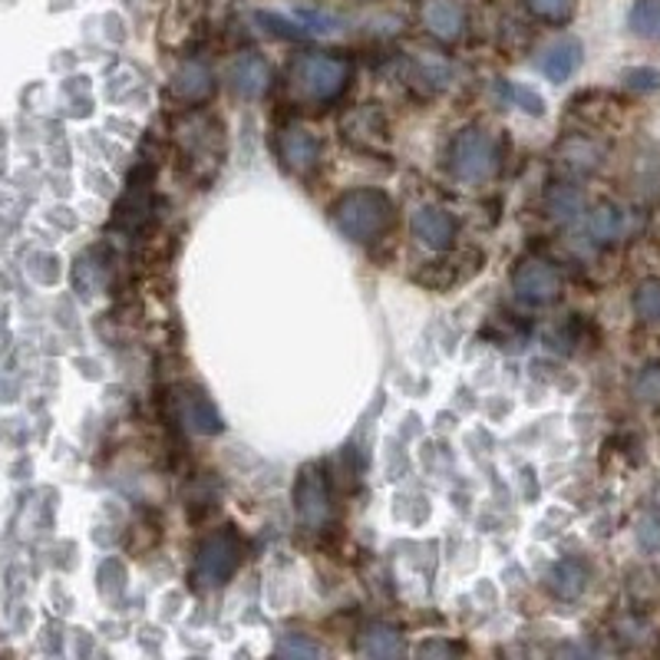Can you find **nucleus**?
Wrapping results in <instances>:
<instances>
[{
  "instance_id": "27",
  "label": "nucleus",
  "mask_w": 660,
  "mask_h": 660,
  "mask_svg": "<svg viewBox=\"0 0 660 660\" xmlns=\"http://www.w3.org/2000/svg\"><path fill=\"white\" fill-rule=\"evenodd\" d=\"M638 535H641V545H645V548L658 552L660 548V518H648V522H641Z\"/></svg>"
},
{
  "instance_id": "4",
  "label": "nucleus",
  "mask_w": 660,
  "mask_h": 660,
  "mask_svg": "<svg viewBox=\"0 0 660 660\" xmlns=\"http://www.w3.org/2000/svg\"><path fill=\"white\" fill-rule=\"evenodd\" d=\"M241 562V538L231 528H221L216 535H209L199 552H196V565H192V582L199 588H216L224 585L234 568Z\"/></svg>"
},
{
  "instance_id": "14",
  "label": "nucleus",
  "mask_w": 660,
  "mask_h": 660,
  "mask_svg": "<svg viewBox=\"0 0 660 660\" xmlns=\"http://www.w3.org/2000/svg\"><path fill=\"white\" fill-rule=\"evenodd\" d=\"M548 585H552V591H555L562 601H575V598L588 588V568H585L582 562H575V558H565V562H558V565L552 568Z\"/></svg>"
},
{
  "instance_id": "13",
  "label": "nucleus",
  "mask_w": 660,
  "mask_h": 660,
  "mask_svg": "<svg viewBox=\"0 0 660 660\" xmlns=\"http://www.w3.org/2000/svg\"><path fill=\"white\" fill-rule=\"evenodd\" d=\"M423 20H427L430 33H437L440 40H455L465 27L462 7L452 3V0H430L427 10H423Z\"/></svg>"
},
{
  "instance_id": "8",
  "label": "nucleus",
  "mask_w": 660,
  "mask_h": 660,
  "mask_svg": "<svg viewBox=\"0 0 660 660\" xmlns=\"http://www.w3.org/2000/svg\"><path fill=\"white\" fill-rule=\"evenodd\" d=\"M228 83L241 99H258V96H264V90L271 83V66L258 53H241L228 66Z\"/></svg>"
},
{
  "instance_id": "18",
  "label": "nucleus",
  "mask_w": 660,
  "mask_h": 660,
  "mask_svg": "<svg viewBox=\"0 0 660 660\" xmlns=\"http://www.w3.org/2000/svg\"><path fill=\"white\" fill-rule=\"evenodd\" d=\"M495 96H499L502 103H512V106H518V109L532 113V116H538V113L545 109L542 96H538L535 90L522 86V83H509V80H499V83H495Z\"/></svg>"
},
{
  "instance_id": "23",
  "label": "nucleus",
  "mask_w": 660,
  "mask_h": 660,
  "mask_svg": "<svg viewBox=\"0 0 660 660\" xmlns=\"http://www.w3.org/2000/svg\"><path fill=\"white\" fill-rule=\"evenodd\" d=\"M277 654H281V658H321L324 651H321L317 645L297 638V635H287V638L277 645Z\"/></svg>"
},
{
  "instance_id": "16",
  "label": "nucleus",
  "mask_w": 660,
  "mask_h": 660,
  "mask_svg": "<svg viewBox=\"0 0 660 660\" xmlns=\"http://www.w3.org/2000/svg\"><path fill=\"white\" fill-rule=\"evenodd\" d=\"M588 228L598 241H618L628 231V212L618 209V206H601V209L591 212Z\"/></svg>"
},
{
  "instance_id": "7",
  "label": "nucleus",
  "mask_w": 660,
  "mask_h": 660,
  "mask_svg": "<svg viewBox=\"0 0 660 660\" xmlns=\"http://www.w3.org/2000/svg\"><path fill=\"white\" fill-rule=\"evenodd\" d=\"M512 287H515V297L525 301V304H548L558 297L562 291V274L542 261V258H528L515 268L512 274Z\"/></svg>"
},
{
  "instance_id": "3",
  "label": "nucleus",
  "mask_w": 660,
  "mask_h": 660,
  "mask_svg": "<svg viewBox=\"0 0 660 660\" xmlns=\"http://www.w3.org/2000/svg\"><path fill=\"white\" fill-rule=\"evenodd\" d=\"M499 166L495 139L485 129H462L452 143V176L465 186H479L492 179Z\"/></svg>"
},
{
  "instance_id": "21",
  "label": "nucleus",
  "mask_w": 660,
  "mask_h": 660,
  "mask_svg": "<svg viewBox=\"0 0 660 660\" xmlns=\"http://www.w3.org/2000/svg\"><path fill=\"white\" fill-rule=\"evenodd\" d=\"M525 3H528V10H532L535 17L552 20V23L568 20L572 10H575V0H525Z\"/></svg>"
},
{
  "instance_id": "19",
  "label": "nucleus",
  "mask_w": 660,
  "mask_h": 660,
  "mask_svg": "<svg viewBox=\"0 0 660 660\" xmlns=\"http://www.w3.org/2000/svg\"><path fill=\"white\" fill-rule=\"evenodd\" d=\"M635 314L645 324H660V277H648L635 291Z\"/></svg>"
},
{
  "instance_id": "9",
  "label": "nucleus",
  "mask_w": 660,
  "mask_h": 660,
  "mask_svg": "<svg viewBox=\"0 0 660 660\" xmlns=\"http://www.w3.org/2000/svg\"><path fill=\"white\" fill-rule=\"evenodd\" d=\"M277 149H281V159L291 169H297V172L314 169L317 159H321V143L307 129H301V126H287L281 133V139H277Z\"/></svg>"
},
{
  "instance_id": "15",
  "label": "nucleus",
  "mask_w": 660,
  "mask_h": 660,
  "mask_svg": "<svg viewBox=\"0 0 660 660\" xmlns=\"http://www.w3.org/2000/svg\"><path fill=\"white\" fill-rule=\"evenodd\" d=\"M360 651L367 658H400L404 654V638L390 625H374V628H367V635L360 641Z\"/></svg>"
},
{
  "instance_id": "22",
  "label": "nucleus",
  "mask_w": 660,
  "mask_h": 660,
  "mask_svg": "<svg viewBox=\"0 0 660 660\" xmlns=\"http://www.w3.org/2000/svg\"><path fill=\"white\" fill-rule=\"evenodd\" d=\"M294 23L304 27V33H331V30H337V20L331 13H321V10H297Z\"/></svg>"
},
{
  "instance_id": "11",
  "label": "nucleus",
  "mask_w": 660,
  "mask_h": 660,
  "mask_svg": "<svg viewBox=\"0 0 660 660\" xmlns=\"http://www.w3.org/2000/svg\"><path fill=\"white\" fill-rule=\"evenodd\" d=\"M578 66H582V43L572 40V36L552 43V46L542 53V60H538V70H542L552 83H565Z\"/></svg>"
},
{
  "instance_id": "2",
  "label": "nucleus",
  "mask_w": 660,
  "mask_h": 660,
  "mask_svg": "<svg viewBox=\"0 0 660 660\" xmlns=\"http://www.w3.org/2000/svg\"><path fill=\"white\" fill-rule=\"evenodd\" d=\"M294 83L301 96L314 103H331L337 99L347 83H350V63L331 53H307L294 63Z\"/></svg>"
},
{
  "instance_id": "24",
  "label": "nucleus",
  "mask_w": 660,
  "mask_h": 660,
  "mask_svg": "<svg viewBox=\"0 0 660 660\" xmlns=\"http://www.w3.org/2000/svg\"><path fill=\"white\" fill-rule=\"evenodd\" d=\"M625 83H628L631 90H660V70H651V66L625 70Z\"/></svg>"
},
{
  "instance_id": "20",
  "label": "nucleus",
  "mask_w": 660,
  "mask_h": 660,
  "mask_svg": "<svg viewBox=\"0 0 660 660\" xmlns=\"http://www.w3.org/2000/svg\"><path fill=\"white\" fill-rule=\"evenodd\" d=\"M548 212L555 219H575L582 212V192L578 189H568V186H558L552 189L548 196Z\"/></svg>"
},
{
  "instance_id": "1",
  "label": "nucleus",
  "mask_w": 660,
  "mask_h": 660,
  "mask_svg": "<svg viewBox=\"0 0 660 660\" xmlns=\"http://www.w3.org/2000/svg\"><path fill=\"white\" fill-rule=\"evenodd\" d=\"M394 221V202L384 192L374 189H357L337 199L334 206V224L344 238L350 241H374L380 238Z\"/></svg>"
},
{
  "instance_id": "12",
  "label": "nucleus",
  "mask_w": 660,
  "mask_h": 660,
  "mask_svg": "<svg viewBox=\"0 0 660 660\" xmlns=\"http://www.w3.org/2000/svg\"><path fill=\"white\" fill-rule=\"evenodd\" d=\"M172 90H176L186 103H202V99H209L212 90H216L212 70H209L206 63H186V66L176 70Z\"/></svg>"
},
{
  "instance_id": "26",
  "label": "nucleus",
  "mask_w": 660,
  "mask_h": 660,
  "mask_svg": "<svg viewBox=\"0 0 660 660\" xmlns=\"http://www.w3.org/2000/svg\"><path fill=\"white\" fill-rule=\"evenodd\" d=\"M638 397L648 400V404H658L660 400V367H648L641 377H638Z\"/></svg>"
},
{
  "instance_id": "17",
  "label": "nucleus",
  "mask_w": 660,
  "mask_h": 660,
  "mask_svg": "<svg viewBox=\"0 0 660 660\" xmlns=\"http://www.w3.org/2000/svg\"><path fill=\"white\" fill-rule=\"evenodd\" d=\"M628 27L641 40L660 43V0H635V7L628 13Z\"/></svg>"
},
{
  "instance_id": "5",
  "label": "nucleus",
  "mask_w": 660,
  "mask_h": 660,
  "mask_svg": "<svg viewBox=\"0 0 660 660\" xmlns=\"http://www.w3.org/2000/svg\"><path fill=\"white\" fill-rule=\"evenodd\" d=\"M172 413H176V420H179L186 430H192V433H199V437H216V433L224 430L216 404H212L199 387H192V384L172 387Z\"/></svg>"
},
{
  "instance_id": "25",
  "label": "nucleus",
  "mask_w": 660,
  "mask_h": 660,
  "mask_svg": "<svg viewBox=\"0 0 660 660\" xmlns=\"http://www.w3.org/2000/svg\"><path fill=\"white\" fill-rule=\"evenodd\" d=\"M258 20H261L271 33H277V36H287V40L307 36V33H304V27H291L281 13H258Z\"/></svg>"
},
{
  "instance_id": "10",
  "label": "nucleus",
  "mask_w": 660,
  "mask_h": 660,
  "mask_svg": "<svg viewBox=\"0 0 660 660\" xmlns=\"http://www.w3.org/2000/svg\"><path fill=\"white\" fill-rule=\"evenodd\" d=\"M413 234L420 238V244H427L430 251H446L455 238V221L449 212H442L437 206H427L413 216Z\"/></svg>"
},
{
  "instance_id": "6",
  "label": "nucleus",
  "mask_w": 660,
  "mask_h": 660,
  "mask_svg": "<svg viewBox=\"0 0 660 660\" xmlns=\"http://www.w3.org/2000/svg\"><path fill=\"white\" fill-rule=\"evenodd\" d=\"M294 512L301 525L321 528L331 515V489L321 472V465H304L297 482H294Z\"/></svg>"
}]
</instances>
